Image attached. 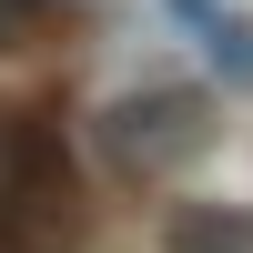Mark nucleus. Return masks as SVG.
Listing matches in <instances>:
<instances>
[{"instance_id": "1", "label": "nucleus", "mask_w": 253, "mask_h": 253, "mask_svg": "<svg viewBox=\"0 0 253 253\" xmlns=\"http://www.w3.org/2000/svg\"><path fill=\"white\" fill-rule=\"evenodd\" d=\"M213 142V101L203 91H132L112 101V162L122 172H172Z\"/></svg>"}, {"instance_id": "2", "label": "nucleus", "mask_w": 253, "mask_h": 253, "mask_svg": "<svg viewBox=\"0 0 253 253\" xmlns=\"http://www.w3.org/2000/svg\"><path fill=\"white\" fill-rule=\"evenodd\" d=\"M162 253H253V213L243 203H182L162 223Z\"/></svg>"}, {"instance_id": "3", "label": "nucleus", "mask_w": 253, "mask_h": 253, "mask_svg": "<svg viewBox=\"0 0 253 253\" xmlns=\"http://www.w3.org/2000/svg\"><path fill=\"white\" fill-rule=\"evenodd\" d=\"M172 10L193 20V31H203V51L223 61V81H253V31H243L233 10H213V0H172Z\"/></svg>"}]
</instances>
